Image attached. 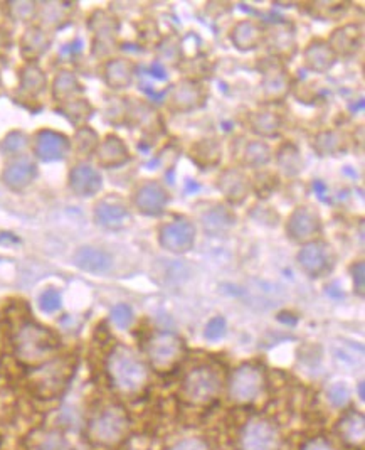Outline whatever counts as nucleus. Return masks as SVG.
Listing matches in <instances>:
<instances>
[{"instance_id": "nucleus-23", "label": "nucleus", "mask_w": 365, "mask_h": 450, "mask_svg": "<svg viewBox=\"0 0 365 450\" xmlns=\"http://www.w3.org/2000/svg\"><path fill=\"white\" fill-rule=\"evenodd\" d=\"M96 153H98V162H100L103 167L106 169L120 167V165L126 164V160L130 159L128 147H126L125 142L117 135L106 137V139L98 145Z\"/></svg>"}, {"instance_id": "nucleus-33", "label": "nucleus", "mask_w": 365, "mask_h": 450, "mask_svg": "<svg viewBox=\"0 0 365 450\" xmlns=\"http://www.w3.org/2000/svg\"><path fill=\"white\" fill-rule=\"evenodd\" d=\"M273 159V150L263 140H253L243 149V164L246 167L260 169L268 165Z\"/></svg>"}, {"instance_id": "nucleus-48", "label": "nucleus", "mask_w": 365, "mask_h": 450, "mask_svg": "<svg viewBox=\"0 0 365 450\" xmlns=\"http://www.w3.org/2000/svg\"><path fill=\"white\" fill-rule=\"evenodd\" d=\"M34 9H35V6L33 2H15V3H12V12H14L15 17L21 19V21H26V19L33 17Z\"/></svg>"}, {"instance_id": "nucleus-25", "label": "nucleus", "mask_w": 365, "mask_h": 450, "mask_svg": "<svg viewBox=\"0 0 365 450\" xmlns=\"http://www.w3.org/2000/svg\"><path fill=\"white\" fill-rule=\"evenodd\" d=\"M135 78V65L130 59H111L105 66V81L111 90H125L132 86Z\"/></svg>"}, {"instance_id": "nucleus-42", "label": "nucleus", "mask_w": 365, "mask_h": 450, "mask_svg": "<svg viewBox=\"0 0 365 450\" xmlns=\"http://www.w3.org/2000/svg\"><path fill=\"white\" fill-rule=\"evenodd\" d=\"M111 321L114 322V326H117L118 329H128L133 324L132 307L126 306V303H118V306H114L113 310H111Z\"/></svg>"}, {"instance_id": "nucleus-51", "label": "nucleus", "mask_w": 365, "mask_h": 450, "mask_svg": "<svg viewBox=\"0 0 365 450\" xmlns=\"http://www.w3.org/2000/svg\"><path fill=\"white\" fill-rule=\"evenodd\" d=\"M19 242L17 236H14L12 233H0V244H17Z\"/></svg>"}, {"instance_id": "nucleus-17", "label": "nucleus", "mask_w": 365, "mask_h": 450, "mask_svg": "<svg viewBox=\"0 0 365 450\" xmlns=\"http://www.w3.org/2000/svg\"><path fill=\"white\" fill-rule=\"evenodd\" d=\"M327 42L335 53V56H354L362 44V27L355 22L343 24L333 31Z\"/></svg>"}, {"instance_id": "nucleus-36", "label": "nucleus", "mask_w": 365, "mask_h": 450, "mask_svg": "<svg viewBox=\"0 0 365 450\" xmlns=\"http://www.w3.org/2000/svg\"><path fill=\"white\" fill-rule=\"evenodd\" d=\"M46 74L39 66L27 65L21 71V90L27 94H37L46 88Z\"/></svg>"}, {"instance_id": "nucleus-35", "label": "nucleus", "mask_w": 365, "mask_h": 450, "mask_svg": "<svg viewBox=\"0 0 365 450\" xmlns=\"http://www.w3.org/2000/svg\"><path fill=\"white\" fill-rule=\"evenodd\" d=\"M81 85H79L78 78L74 76L71 71H61V73L56 76L54 85H53V94L56 100L59 101H67L74 97V94L81 92Z\"/></svg>"}, {"instance_id": "nucleus-49", "label": "nucleus", "mask_w": 365, "mask_h": 450, "mask_svg": "<svg viewBox=\"0 0 365 450\" xmlns=\"http://www.w3.org/2000/svg\"><path fill=\"white\" fill-rule=\"evenodd\" d=\"M170 450H209L204 440L201 439H185L173 445Z\"/></svg>"}, {"instance_id": "nucleus-1", "label": "nucleus", "mask_w": 365, "mask_h": 450, "mask_svg": "<svg viewBox=\"0 0 365 450\" xmlns=\"http://www.w3.org/2000/svg\"><path fill=\"white\" fill-rule=\"evenodd\" d=\"M110 380L118 390L125 393H137L148 381V369L135 351L126 346L114 347L108 358Z\"/></svg>"}, {"instance_id": "nucleus-37", "label": "nucleus", "mask_w": 365, "mask_h": 450, "mask_svg": "<svg viewBox=\"0 0 365 450\" xmlns=\"http://www.w3.org/2000/svg\"><path fill=\"white\" fill-rule=\"evenodd\" d=\"M340 433H342L343 440L350 442V444H360L365 437V420L360 413H350L340 422L339 425Z\"/></svg>"}, {"instance_id": "nucleus-14", "label": "nucleus", "mask_w": 365, "mask_h": 450, "mask_svg": "<svg viewBox=\"0 0 365 450\" xmlns=\"http://www.w3.org/2000/svg\"><path fill=\"white\" fill-rule=\"evenodd\" d=\"M296 258H298L301 270L305 274H308L310 277H321L330 268L332 263L330 244L315 240V242L303 244Z\"/></svg>"}, {"instance_id": "nucleus-21", "label": "nucleus", "mask_w": 365, "mask_h": 450, "mask_svg": "<svg viewBox=\"0 0 365 450\" xmlns=\"http://www.w3.org/2000/svg\"><path fill=\"white\" fill-rule=\"evenodd\" d=\"M103 185L101 176L90 165H76L69 174V188L76 196L91 197L100 192Z\"/></svg>"}, {"instance_id": "nucleus-39", "label": "nucleus", "mask_w": 365, "mask_h": 450, "mask_svg": "<svg viewBox=\"0 0 365 450\" xmlns=\"http://www.w3.org/2000/svg\"><path fill=\"white\" fill-rule=\"evenodd\" d=\"M62 112H65V115L69 118L74 125H81L91 117L93 108H91V105L86 100H71L67 101V105L62 108Z\"/></svg>"}, {"instance_id": "nucleus-15", "label": "nucleus", "mask_w": 365, "mask_h": 450, "mask_svg": "<svg viewBox=\"0 0 365 450\" xmlns=\"http://www.w3.org/2000/svg\"><path fill=\"white\" fill-rule=\"evenodd\" d=\"M217 189L222 192L228 203L237 206V204H243L246 197L249 196L251 181L241 169L228 167L217 177Z\"/></svg>"}, {"instance_id": "nucleus-24", "label": "nucleus", "mask_w": 365, "mask_h": 450, "mask_svg": "<svg viewBox=\"0 0 365 450\" xmlns=\"http://www.w3.org/2000/svg\"><path fill=\"white\" fill-rule=\"evenodd\" d=\"M71 373V366L66 361H54L35 373L34 381L41 388V392H58Z\"/></svg>"}, {"instance_id": "nucleus-43", "label": "nucleus", "mask_w": 365, "mask_h": 450, "mask_svg": "<svg viewBox=\"0 0 365 450\" xmlns=\"http://www.w3.org/2000/svg\"><path fill=\"white\" fill-rule=\"evenodd\" d=\"M61 294H59L56 289H47L41 294L39 297V307H41L42 312H47V314H53V312H58L61 309Z\"/></svg>"}, {"instance_id": "nucleus-26", "label": "nucleus", "mask_w": 365, "mask_h": 450, "mask_svg": "<svg viewBox=\"0 0 365 450\" xmlns=\"http://www.w3.org/2000/svg\"><path fill=\"white\" fill-rule=\"evenodd\" d=\"M74 263L78 268L90 272V274H105L113 265V260L100 248L83 247L74 253Z\"/></svg>"}, {"instance_id": "nucleus-46", "label": "nucleus", "mask_w": 365, "mask_h": 450, "mask_svg": "<svg viewBox=\"0 0 365 450\" xmlns=\"http://www.w3.org/2000/svg\"><path fill=\"white\" fill-rule=\"evenodd\" d=\"M352 277H354L355 290L360 297H364V289H365V265L364 262H357L352 265Z\"/></svg>"}, {"instance_id": "nucleus-38", "label": "nucleus", "mask_w": 365, "mask_h": 450, "mask_svg": "<svg viewBox=\"0 0 365 450\" xmlns=\"http://www.w3.org/2000/svg\"><path fill=\"white\" fill-rule=\"evenodd\" d=\"M100 140H98V133L90 127H81L74 135V147L78 153L81 156H90V153L96 152Z\"/></svg>"}, {"instance_id": "nucleus-13", "label": "nucleus", "mask_w": 365, "mask_h": 450, "mask_svg": "<svg viewBox=\"0 0 365 450\" xmlns=\"http://www.w3.org/2000/svg\"><path fill=\"white\" fill-rule=\"evenodd\" d=\"M133 204L142 215L160 216L169 204V192L157 181H146L135 191Z\"/></svg>"}, {"instance_id": "nucleus-28", "label": "nucleus", "mask_w": 365, "mask_h": 450, "mask_svg": "<svg viewBox=\"0 0 365 450\" xmlns=\"http://www.w3.org/2000/svg\"><path fill=\"white\" fill-rule=\"evenodd\" d=\"M248 124L251 132L263 137V139L278 137L281 128H283V120H281V117L275 112H269V110H260V112L251 113L248 118Z\"/></svg>"}, {"instance_id": "nucleus-16", "label": "nucleus", "mask_w": 365, "mask_h": 450, "mask_svg": "<svg viewBox=\"0 0 365 450\" xmlns=\"http://www.w3.org/2000/svg\"><path fill=\"white\" fill-rule=\"evenodd\" d=\"M69 149V139L65 133L54 132V130H41L34 137V152L42 162L62 160Z\"/></svg>"}, {"instance_id": "nucleus-47", "label": "nucleus", "mask_w": 365, "mask_h": 450, "mask_svg": "<svg viewBox=\"0 0 365 450\" xmlns=\"http://www.w3.org/2000/svg\"><path fill=\"white\" fill-rule=\"evenodd\" d=\"M62 447H65V440L58 433H46L42 437V442L39 444L41 450H62Z\"/></svg>"}, {"instance_id": "nucleus-40", "label": "nucleus", "mask_w": 365, "mask_h": 450, "mask_svg": "<svg viewBox=\"0 0 365 450\" xmlns=\"http://www.w3.org/2000/svg\"><path fill=\"white\" fill-rule=\"evenodd\" d=\"M278 184L280 183H278V177L275 176V174L261 172L255 177V183L251 184V189H255V192L257 196L266 199V197H269L273 194V192H275Z\"/></svg>"}, {"instance_id": "nucleus-18", "label": "nucleus", "mask_w": 365, "mask_h": 450, "mask_svg": "<svg viewBox=\"0 0 365 450\" xmlns=\"http://www.w3.org/2000/svg\"><path fill=\"white\" fill-rule=\"evenodd\" d=\"M37 176V167L27 157H17L10 162L2 174V181L12 191H22L27 185L33 184Z\"/></svg>"}, {"instance_id": "nucleus-45", "label": "nucleus", "mask_w": 365, "mask_h": 450, "mask_svg": "<svg viewBox=\"0 0 365 450\" xmlns=\"http://www.w3.org/2000/svg\"><path fill=\"white\" fill-rule=\"evenodd\" d=\"M348 398H350V394H348L347 386L342 385V383H335V385L330 386V390H328V400H330V403L337 406V408H342V406L347 405Z\"/></svg>"}, {"instance_id": "nucleus-9", "label": "nucleus", "mask_w": 365, "mask_h": 450, "mask_svg": "<svg viewBox=\"0 0 365 450\" xmlns=\"http://www.w3.org/2000/svg\"><path fill=\"white\" fill-rule=\"evenodd\" d=\"M261 94L266 101H283L289 92V76L278 59L263 62L261 68Z\"/></svg>"}, {"instance_id": "nucleus-31", "label": "nucleus", "mask_w": 365, "mask_h": 450, "mask_svg": "<svg viewBox=\"0 0 365 450\" xmlns=\"http://www.w3.org/2000/svg\"><path fill=\"white\" fill-rule=\"evenodd\" d=\"M276 164L278 169L287 177H296L303 171V159H301L300 150L289 142L276 150Z\"/></svg>"}, {"instance_id": "nucleus-11", "label": "nucleus", "mask_w": 365, "mask_h": 450, "mask_svg": "<svg viewBox=\"0 0 365 450\" xmlns=\"http://www.w3.org/2000/svg\"><path fill=\"white\" fill-rule=\"evenodd\" d=\"M94 221L106 230H123L132 221V215L121 197L111 194L96 203Z\"/></svg>"}, {"instance_id": "nucleus-34", "label": "nucleus", "mask_w": 365, "mask_h": 450, "mask_svg": "<svg viewBox=\"0 0 365 450\" xmlns=\"http://www.w3.org/2000/svg\"><path fill=\"white\" fill-rule=\"evenodd\" d=\"M49 47V38L39 27H29L21 39V49L26 58H39Z\"/></svg>"}, {"instance_id": "nucleus-6", "label": "nucleus", "mask_w": 365, "mask_h": 450, "mask_svg": "<svg viewBox=\"0 0 365 450\" xmlns=\"http://www.w3.org/2000/svg\"><path fill=\"white\" fill-rule=\"evenodd\" d=\"M158 242L170 253H187L196 244V226L192 221L178 218L164 224L158 231Z\"/></svg>"}, {"instance_id": "nucleus-52", "label": "nucleus", "mask_w": 365, "mask_h": 450, "mask_svg": "<svg viewBox=\"0 0 365 450\" xmlns=\"http://www.w3.org/2000/svg\"><path fill=\"white\" fill-rule=\"evenodd\" d=\"M164 73H165V71L160 66V62H155V65H153L152 68H150V74H152V76L158 78V80H165L167 74H164Z\"/></svg>"}, {"instance_id": "nucleus-12", "label": "nucleus", "mask_w": 365, "mask_h": 450, "mask_svg": "<svg viewBox=\"0 0 365 450\" xmlns=\"http://www.w3.org/2000/svg\"><path fill=\"white\" fill-rule=\"evenodd\" d=\"M205 101L204 86L196 80L178 81L169 94V108L176 113H189L201 108Z\"/></svg>"}, {"instance_id": "nucleus-27", "label": "nucleus", "mask_w": 365, "mask_h": 450, "mask_svg": "<svg viewBox=\"0 0 365 450\" xmlns=\"http://www.w3.org/2000/svg\"><path fill=\"white\" fill-rule=\"evenodd\" d=\"M90 27L94 33V53H98L100 47H105V53L110 51V46H113L114 38H117L118 22L110 15H106L105 12H96L91 17Z\"/></svg>"}, {"instance_id": "nucleus-3", "label": "nucleus", "mask_w": 365, "mask_h": 450, "mask_svg": "<svg viewBox=\"0 0 365 450\" xmlns=\"http://www.w3.org/2000/svg\"><path fill=\"white\" fill-rule=\"evenodd\" d=\"M221 392V378L209 366L192 369L182 385V394L192 405H207Z\"/></svg>"}, {"instance_id": "nucleus-8", "label": "nucleus", "mask_w": 365, "mask_h": 450, "mask_svg": "<svg viewBox=\"0 0 365 450\" xmlns=\"http://www.w3.org/2000/svg\"><path fill=\"white\" fill-rule=\"evenodd\" d=\"M321 231L320 215L310 206H298L287 221V235L295 243L315 242Z\"/></svg>"}, {"instance_id": "nucleus-30", "label": "nucleus", "mask_w": 365, "mask_h": 450, "mask_svg": "<svg viewBox=\"0 0 365 450\" xmlns=\"http://www.w3.org/2000/svg\"><path fill=\"white\" fill-rule=\"evenodd\" d=\"M236 224V216L226 206H214L202 215V226L209 235H224Z\"/></svg>"}, {"instance_id": "nucleus-22", "label": "nucleus", "mask_w": 365, "mask_h": 450, "mask_svg": "<svg viewBox=\"0 0 365 450\" xmlns=\"http://www.w3.org/2000/svg\"><path fill=\"white\" fill-rule=\"evenodd\" d=\"M264 38V31L261 24L253 19L239 21L231 31V42L239 51H253L261 44Z\"/></svg>"}, {"instance_id": "nucleus-5", "label": "nucleus", "mask_w": 365, "mask_h": 450, "mask_svg": "<svg viewBox=\"0 0 365 450\" xmlns=\"http://www.w3.org/2000/svg\"><path fill=\"white\" fill-rule=\"evenodd\" d=\"M128 430V417L121 408H108L93 420L90 433L103 445L118 444Z\"/></svg>"}, {"instance_id": "nucleus-10", "label": "nucleus", "mask_w": 365, "mask_h": 450, "mask_svg": "<svg viewBox=\"0 0 365 450\" xmlns=\"http://www.w3.org/2000/svg\"><path fill=\"white\" fill-rule=\"evenodd\" d=\"M278 447H280V433L268 420L249 422L241 433L243 450H278Z\"/></svg>"}, {"instance_id": "nucleus-50", "label": "nucleus", "mask_w": 365, "mask_h": 450, "mask_svg": "<svg viewBox=\"0 0 365 450\" xmlns=\"http://www.w3.org/2000/svg\"><path fill=\"white\" fill-rule=\"evenodd\" d=\"M303 450H333V447L328 444V442L319 439V440H312L310 444L305 445Z\"/></svg>"}, {"instance_id": "nucleus-29", "label": "nucleus", "mask_w": 365, "mask_h": 450, "mask_svg": "<svg viewBox=\"0 0 365 450\" xmlns=\"http://www.w3.org/2000/svg\"><path fill=\"white\" fill-rule=\"evenodd\" d=\"M190 159L201 169H212L221 164L222 147L217 140L202 139L197 140L190 149Z\"/></svg>"}, {"instance_id": "nucleus-7", "label": "nucleus", "mask_w": 365, "mask_h": 450, "mask_svg": "<svg viewBox=\"0 0 365 450\" xmlns=\"http://www.w3.org/2000/svg\"><path fill=\"white\" fill-rule=\"evenodd\" d=\"M264 385L263 371L253 365H244L232 373L229 381V394L237 403H249L256 400Z\"/></svg>"}, {"instance_id": "nucleus-41", "label": "nucleus", "mask_w": 365, "mask_h": 450, "mask_svg": "<svg viewBox=\"0 0 365 450\" xmlns=\"http://www.w3.org/2000/svg\"><path fill=\"white\" fill-rule=\"evenodd\" d=\"M27 147V135L22 132H10L6 139L0 144V150H2L6 156H15V153H21L24 149Z\"/></svg>"}, {"instance_id": "nucleus-19", "label": "nucleus", "mask_w": 365, "mask_h": 450, "mask_svg": "<svg viewBox=\"0 0 365 450\" xmlns=\"http://www.w3.org/2000/svg\"><path fill=\"white\" fill-rule=\"evenodd\" d=\"M305 65L307 68L313 71V73H328L337 62L335 53L332 51V47L328 46L327 41L323 39H315L310 44L305 47Z\"/></svg>"}, {"instance_id": "nucleus-44", "label": "nucleus", "mask_w": 365, "mask_h": 450, "mask_svg": "<svg viewBox=\"0 0 365 450\" xmlns=\"http://www.w3.org/2000/svg\"><path fill=\"white\" fill-rule=\"evenodd\" d=\"M226 329H228L226 319L217 315V317L210 319L207 327H205V338H207L209 341H219V339L226 335Z\"/></svg>"}, {"instance_id": "nucleus-53", "label": "nucleus", "mask_w": 365, "mask_h": 450, "mask_svg": "<svg viewBox=\"0 0 365 450\" xmlns=\"http://www.w3.org/2000/svg\"><path fill=\"white\" fill-rule=\"evenodd\" d=\"M359 398H360V401L365 400V385H364V381L359 383Z\"/></svg>"}, {"instance_id": "nucleus-4", "label": "nucleus", "mask_w": 365, "mask_h": 450, "mask_svg": "<svg viewBox=\"0 0 365 450\" xmlns=\"http://www.w3.org/2000/svg\"><path fill=\"white\" fill-rule=\"evenodd\" d=\"M184 354V342L172 333H160L153 335L148 342V356L157 371H170L180 362Z\"/></svg>"}, {"instance_id": "nucleus-20", "label": "nucleus", "mask_w": 365, "mask_h": 450, "mask_svg": "<svg viewBox=\"0 0 365 450\" xmlns=\"http://www.w3.org/2000/svg\"><path fill=\"white\" fill-rule=\"evenodd\" d=\"M268 47L275 59H291L296 51V35L291 26L278 24L268 33Z\"/></svg>"}, {"instance_id": "nucleus-2", "label": "nucleus", "mask_w": 365, "mask_h": 450, "mask_svg": "<svg viewBox=\"0 0 365 450\" xmlns=\"http://www.w3.org/2000/svg\"><path fill=\"white\" fill-rule=\"evenodd\" d=\"M58 341L54 334L37 324H26L15 338V354L24 362L35 365L54 353Z\"/></svg>"}, {"instance_id": "nucleus-32", "label": "nucleus", "mask_w": 365, "mask_h": 450, "mask_svg": "<svg viewBox=\"0 0 365 450\" xmlns=\"http://www.w3.org/2000/svg\"><path fill=\"white\" fill-rule=\"evenodd\" d=\"M313 149L320 157H333L343 152V137L335 130H321L313 137Z\"/></svg>"}]
</instances>
